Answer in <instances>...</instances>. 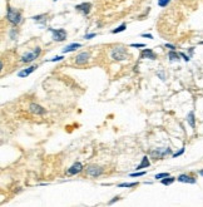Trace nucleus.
I'll return each mask as SVG.
<instances>
[{"instance_id":"5701e85b","label":"nucleus","mask_w":203,"mask_h":207,"mask_svg":"<svg viewBox=\"0 0 203 207\" xmlns=\"http://www.w3.org/2000/svg\"><path fill=\"white\" fill-rule=\"evenodd\" d=\"M145 172H135V173H130V177H139V176H144Z\"/></svg>"},{"instance_id":"0eeeda50","label":"nucleus","mask_w":203,"mask_h":207,"mask_svg":"<svg viewBox=\"0 0 203 207\" xmlns=\"http://www.w3.org/2000/svg\"><path fill=\"white\" fill-rule=\"evenodd\" d=\"M87 173L89 176H92V177H98V176H101L102 173H103V168L97 167V166H91V167H88Z\"/></svg>"},{"instance_id":"f257e3e1","label":"nucleus","mask_w":203,"mask_h":207,"mask_svg":"<svg viewBox=\"0 0 203 207\" xmlns=\"http://www.w3.org/2000/svg\"><path fill=\"white\" fill-rule=\"evenodd\" d=\"M110 57L114 59V60H118V62H122V60H125L128 59V52L124 47H115L112 49L110 52Z\"/></svg>"},{"instance_id":"f03ea898","label":"nucleus","mask_w":203,"mask_h":207,"mask_svg":"<svg viewBox=\"0 0 203 207\" xmlns=\"http://www.w3.org/2000/svg\"><path fill=\"white\" fill-rule=\"evenodd\" d=\"M6 18H8V20H9L11 24H14V25H18V24L21 21V15H20V13L16 11L15 9H13V8H8Z\"/></svg>"},{"instance_id":"4468645a","label":"nucleus","mask_w":203,"mask_h":207,"mask_svg":"<svg viewBox=\"0 0 203 207\" xmlns=\"http://www.w3.org/2000/svg\"><path fill=\"white\" fill-rule=\"evenodd\" d=\"M80 47H82V44H79V43L69 44V45H67V47L63 49V53H70V52H74V50H77V49L80 48Z\"/></svg>"},{"instance_id":"39448f33","label":"nucleus","mask_w":203,"mask_h":207,"mask_svg":"<svg viewBox=\"0 0 203 207\" xmlns=\"http://www.w3.org/2000/svg\"><path fill=\"white\" fill-rule=\"evenodd\" d=\"M40 54V48H35V50L34 52H31V53H26V54H24L23 57H21V62L23 63H30V62H33L38 55Z\"/></svg>"},{"instance_id":"423d86ee","label":"nucleus","mask_w":203,"mask_h":207,"mask_svg":"<svg viewBox=\"0 0 203 207\" xmlns=\"http://www.w3.org/2000/svg\"><path fill=\"white\" fill-rule=\"evenodd\" d=\"M75 9H77L78 11H80L83 15H88L89 11H91V9H92V4H91V3H83V4L77 5Z\"/></svg>"},{"instance_id":"7c9ffc66","label":"nucleus","mask_w":203,"mask_h":207,"mask_svg":"<svg viewBox=\"0 0 203 207\" xmlns=\"http://www.w3.org/2000/svg\"><path fill=\"white\" fill-rule=\"evenodd\" d=\"M166 47H167V48H169L171 50H174V49H176V48H174L173 45H171V44H166Z\"/></svg>"},{"instance_id":"412c9836","label":"nucleus","mask_w":203,"mask_h":207,"mask_svg":"<svg viewBox=\"0 0 203 207\" xmlns=\"http://www.w3.org/2000/svg\"><path fill=\"white\" fill-rule=\"evenodd\" d=\"M169 1H171V0H158V5L163 8V6H167V5L169 4Z\"/></svg>"},{"instance_id":"2eb2a0df","label":"nucleus","mask_w":203,"mask_h":207,"mask_svg":"<svg viewBox=\"0 0 203 207\" xmlns=\"http://www.w3.org/2000/svg\"><path fill=\"white\" fill-rule=\"evenodd\" d=\"M149 165H151V162H149V159H148V157L147 156H144L143 158H142V162L137 166V171L138 170H143V168H147V167H149Z\"/></svg>"},{"instance_id":"1a4fd4ad","label":"nucleus","mask_w":203,"mask_h":207,"mask_svg":"<svg viewBox=\"0 0 203 207\" xmlns=\"http://www.w3.org/2000/svg\"><path fill=\"white\" fill-rule=\"evenodd\" d=\"M83 170V166H82V163L80 162H75L69 170H68V175L69 176H73V175H77V173H79L80 171Z\"/></svg>"},{"instance_id":"f3484780","label":"nucleus","mask_w":203,"mask_h":207,"mask_svg":"<svg viewBox=\"0 0 203 207\" xmlns=\"http://www.w3.org/2000/svg\"><path fill=\"white\" fill-rule=\"evenodd\" d=\"M187 119H188V123L191 124V127H192V128H195V127H196V124H195V113H193V112H191V113L188 114Z\"/></svg>"},{"instance_id":"cd10ccee","label":"nucleus","mask_w":203,"mask_h":207,"mask_svg":"<svg viewBox=\"0 0 203 207\" xmlns=\"http://www.w3.org/2000/svg\"><path fill=\"white\" fill-rule=\"evenodd\" d=\"M179 55H181V57H183V59H184L186 62H188V60H189V58H188V57H187L184 53H179Z\"/></svg>"},{"instance_id":"20e7f679","label":"nucleus","mask_w":203,"mask_h":207,"mask_svg":"<svg viewBox=\"0 0 203 207\" xmlns=\"http://www.w3.org/2000/svg\"><path fill=\"white\" fill-rule=\"evenodd\" d=\"M53 34V40L55 42H63L67 39V31L64 29H50Z\"/></svg>"},{"instance_id":"aec40b11","label":"nucleus","mask_w":203,"mask_h":207,"mask_svg":"<svg viewBox=\"0 0 203 207\" xmlns=\"http://www.w3.org/2000/svg\"><path fill=\"white\" fill-rule=\"evenodd\" d=\"M137 185H138L137 182H132V183H127V182H125V183H119L118 186H119V187H134V186H137Z\"/></svg>"},{"instance_id":"7ed1b4c3","label":"nucleus","mask_w":203,"mask_h":207,"mask_svg":"<svg viewBox=\"0 0 203 207\" xmlns=\"http://www.w3.org/2000/svg\"><path fill=\"white\" fill-rule=\"evenodd\" d=\"M171 153H172L171 148H157V149H154V151L151 152V156L154 157L156 159H162L167 154H171Z\"/></svg>"},{"instance_id":"f8f14e48","label":"nucleus","mask_w":203,"mask_h":207,"mask_svg":"<svg viewBox=\"0 0 203 207\" xmlns=\"http://www.w3.org/2000/svg\"><path fill=\"white\" fill-rule=\"evenodd\" d=\"M36 68H38V67H35V65H34V67H29V68H26V69H23V70H20V72L18 73V77H19V78L28 77V76H29V74H31V73H33Z\"/></svg>"},{"instance_id":"bb28decb","label":"nucleus","mask_w":203,"mask_h":207,"mask_svg":"<svg viewBox=\"0 0 203 207\" xmlns=\"http://www.w3.org/2000/svg\"><path fill=\"white\" fill-rule=\"evenodd\" d=\"M130 47H133V48H142V47H144V44H130Z\"/></svg>"},{"instance_id":"a878e982","label":"nucleus","mask_w":203,"mask_h":207,"mask_svg":"<svg viewBox=\"0 0 203 207\" xmlns=\"http://www.w3.org/2000/svg\"><path fill=\"white\" fill-rule=\"evenodd\" d=\"M64 57H55V58H53V59H50L49 62H59V60H62Z\"/></svg>"},{"instance_id":"dca6fc26","label":"nucleus","mask_w":203,"mask_h":207,"mask_svg":"<svg viewBox=\"0 0 203 207\" xmlns=\"http://www.w3.org/2000/svg\"><path fill=\"white\" fill-rule=\"evenodd\" d=\"M174 180H176L174 177H169V176H168V177H166V178H162V183H163L164 186H169V185H172V183L174 182Z\"/></svg>"},{"instance_id":"473e14b6","label":"nucleus","mask_w":203,"mask_h":207,"mask_svg":"<svg viewBox=\"0 0 203 207\" xmlns=\"http://www.w3.org/2000/svg\"><path fill=\"white\" fill-rule=\"evenodd\" d=\"M200 44H202V45H203V42H201V43H200Z\"/></svg>"},{"instance_id":"393cba45","label":"nucleus","mask_w":203,"mask_h":207,"mask_svg":"<svg viewBox=\"0 0 203 207\" xmlns=\"http://www.w3.org/2000/svg\"><path fill=\"white\" fill-rule=\"evenodd\" d=\"M183 152H184V148H181V151H178V152H176V153L173 154V157L176 158V157H178V156H181V154H182Z\"/></svg>"},{"instance_id":"a211bd4d","label":"nucleus","mask_w":203,"mask_h":207,"mask_svg":"<svg viewBox=\"0 0 203 207\" xmlns=\"http://www.w3.org/2000/svg\"><path fill=\"white\" fill-rule=\"evenodd\" d=\"M168 57H169V59L173 62V60H179V54H177L174 50H171L169 52V54H168Z\"/></svg>"},{"instance_id":"c756f323","label":"nucleus","mask_w":203,"mask_h":207,"mask_svg":"<svg viewBox=\"0 0 203 207\" xmlns=\"http://www.w3.org/2000/svg\"><path fill=\"white\" fill-rule=\"evenodd\" d=\"M142 36L143 38H148V39H153V36L151 34H142Z\"/></svg>"},{"instance_id":"6e6552de","label":"nucleus","mask_w":203,"mask_h":207,"mask_svg":"<svg viewBox=\"0 0 203 207\" xmlns=\"http://www.w3.org/2000/svg\"><path fill=\"white\" fill-rule=\"evenodd\" d=\"M88 59H89V53L84 52V53H80V54H78L75 57V63L82 65V64H85L88 62Z\"/></svg>"},{"instance_id":"2f4dec72","label":"nucleus","mask_w":203,"mask_h":207,"mask_svg":"<svg viewBox=\"0 0 203 207\" xmlns=\"http://www.w3.org/2000/svg\"><path fill=\"white\" fill-rule=\"evenodd\" d=\"M200 175H201V176H203V170H201V171H200Z\"/></svg>"},{"instance_id":"9d476101","label":"nucleus","mask_w":203,"mask_h":207,"mask_svg":"<svg viewBox=\"0 0 203 207\" xmlns=\"http://www.w3.org/2000/svg\"><path fill=\"white\" fill-rule=\"evenodd\" d=\"M30 112L34 113V114H44L45 113V109L43 107H40L39 104H35V103H31L30 107H29Z\"/></svg>"},{"instance_id":"c85d7f7f","label":"nucleus","mask_w":203,"mask_h":207,"mask_svg":"<svg viewBox=\"0 0 203 207\" xmlns=\"http://www.w3.org/2000/svg\"><path fill=\"white\" fill-rule=\"evenodd\" d=\"M94 36H96V34H87L84 38H85V39H92V38H94Z\"/></svg>"},{"instance_id":"9b49d317","label":"nucleus","mask_w":203,"mask_h":207,"mask_svg":"<svg viewBox=\"0 0 203 207\" xmlns=\"http://www.w3.org/2000/svg\"><path fill=\"white\" fill-rule=\"evenodd\" d=\"M140 58H148V59H152L153 60L157 57H156V54H154V52L152 49H143L142 53H140Z\"/></svg>"},{"instance_id":"ddd939ff","label":"nucleus","mask_w":203,"mask_h":207,"mask_svg":"<svg viewBox=\"0 0 203 207\" xmlns=\"http://www.w3.org/2000/svg\"><path fill=\"white\" fill-rule=\"evenodd\" d=\"M179 182H183V183H196V178L188 176V175H181L178 178H177Z\"/></svg>"},{"instance_id":"b1692460","label":"nucleus","mask_w":203,"mask_h":207,"mask_svg":"<svg viewBox=\"0 0 203 207\" xmlns=\"http://www.w3.org/2000/svg\"><path fill=\"white\" fill-rule=\"evenodd\" d=\"M47 15H36V16H33L31 19H34V20H41V19H44Z\"/></svg>"},{"instance_id":"4be33fe9","label":"nucleus","mask_w":203,"mask_h":207,"mask_svg":"<svg viewBox=\"0 0 203 207\" xmlns=\"http://www.w3.org/2000/svg\"><path fill=\"white\" fill-rule=\"evenodd\" d=\"M168 176H169L168 172H163V173H158V175H156V178H166V177H168Z\"/></svg>"},{"instance_id":"6ab92c4d","label":"nucleus","mask_w":203,"mask_h":207,"mask_svg":"<svg viewBox=\"0 0 203 207\" xmlns=\"http://www.w3.org/2000/svg\"><path fill=\"white\" fill-rule=\"evenodd\" d=\"M125 28H127V25H125V24L123 23V24H122V25H119V26H118L117 29H113V30H112V33H113V34H117V33L124 31V30H125Z\"/></svg>"}]
</instances>
